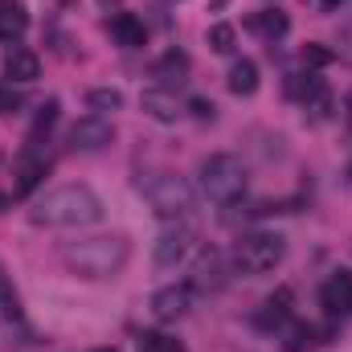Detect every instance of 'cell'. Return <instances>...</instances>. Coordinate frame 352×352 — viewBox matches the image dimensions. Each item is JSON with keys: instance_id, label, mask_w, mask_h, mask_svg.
<instances>
[{"instance_id": "cell-23", "label": "cell", "mask_w": 352, "mask_h": 352, "mask_svg": "<svg viewBox=\"0 0 352 352\" xmlns=\"http://www.w3.org/2000/svg\"><path fill=\"white\" fill-rule=\"evenodd\" d=\"M140 352H184V344H180V340H168V336L148 332V336L140 340Z\"/></svg>"}, {"instance_id": "cell-14", "label": "cell", "mask_w": 352, "mask_h": 352, "mask_svg": "<svg viewBox=\"0 0 352 352\" xmlns=\"http://www.w3.org/2000/svg\"><path fill=\"white\" fill-rule=\"evenodd\" d=\"M250 33H258L263 41H278L287 29H291V21H287V12H278V8H263V12H250Z\"/></svg>"}, {"instance_id": "cell-26", "label": "cell", "mask_w": 352, "mask_h": 352, "mask_svg": "<svg viewBox=\"0 0 352 352\" xmlns=\"http://www.w3.org/2000/svg\"><path fill=\"white\" fill-rule=\"evenodd\" d=\"M192 111H197L201 119H213V102H205V98H197V102H192Z\"/></svg>"}, {"instance_id": "cell-21", "label": "cell", "mask_w": 352, "mask_h": 352, "mask_svg": "<svg viewBox=\"0 0 352 352\" xmlns=\"http://www.w3.org/2000/svg\"><path fill=\"white\" fill-rule=\"evenodd\" d=\"M87 102L102 115V111H119V107H123V94H119V90H90Z\"/></svg>"}, {"instance_id": "cell-19", "label": "cell", "mask_w": 352, "mask_h": 352, "mask_svg": "<svg viewBox=\"0 0 352 352\" xmlns=\"http://www.w3.org/2000/svg\"><path fill=\"white\" fill-rule=\"evenodd\" d=\"M184 74H188V58H184V54H164V58H160V62H156V78H164V87H180V82H184Z\"/></svg>"}, {"instance_id": "cell-13", "label": "cell", "mask_w": 352, "mask_h": 352, "mask_svg": "<svg viewBox=\"0 0 352 352\" xmlns=\"http://www.w3.org/2000/svg\"><path fill=\"white\" fill-rule=\"evenodd\" d=\"M111 37H115L119 45H127V50H140V45L148 41V29H144V21H140L135 12H119V16L111 21Z\"/></svg>"}, {"instance_id": "cell-22", "label": "cell", "mask_w": 352, "mask_h": 352, "mask_svg": "<svg viewBox=\"0 0 352 352\" xmlns=\"http://www.w3.org/2000/svg\"><path fill=\"white\" fill-rule=\"evenodd\" d=\"M234 41H238L234 25H213V29H209V45H213L217 54H230V50H234Z\"/></svg>"}, {"instance_id": "cell-29", "label": "cell", "mask_w": 352, "mask_h": 352, "mask_svg": "<svg viewBox=\"0 0 352 352\" xmlns=\"http://www.w3.org/2000/svg\"><path fill=\"white\" fill-rule=\"evenodd\" d=\"M94 352H115V349H94Z\"/></svg>"}, {"instance_id": "cell-6", "label": "cell", "mask_w": 352, "mask_h": 352, "mask_svg": "<svg viewBox=\"0 0 352 352\" xmlns=\"http://www.w3.org/2000/svg\"><path fill=\"white\" fill-rule=\"evenodd\" d=\"M226 274H230V258L217 254V250H205V254L192 263V278H188V287L201 291V295H213V291L226 287Z\"/></svg>"}, {"instance_id": "cell-1", "label": "cell", "mask_w": 352, "mask_h": 352, "mask_svg": "<svg viewBox=\"0 0 352 352\" xmlns=\"http://www.w3.org/2000/svg\"><path fill=\"white\" fill-rule=\"evenodd\" d=\"M102 217V197L87 184H58L45 197L33 201L29 221L33 226H50V230H82Z\"/></svg>"}, {"instance_id": "cell-15", "label": "cell", "mask_w": 352, "mask_h": 352, "mask_svg": "<svg viewBox=\"0 0 352 352\" xmlns=\"http://www.w3.org/2000/svg\"><path fill=\"white\" fill-rule=\"evenodd\" d=\"M144 111H148L156 123H176V115H180V102H176L173 90L156 87V90H144Z\"/></svg>"}, {"instance_id": "cell-10", "label": "cell", "mask_w": 352, "mask_h": 352, "mask_svg": "<svg viewBox=\"0 0 352 352\" xmlns=\"http://www.w3.org/2000/svg\"><path fill=\"white\" fill-rule=\"evenodd\" d=\"M188 242H192V230H188L184 221L173 226V230H164L160 242H156V266H176L188 254Z\"/></svg>"}, {"instance_id": "cell-4", "label": "cell", "mask_w": 352, "mask_h": 352, "mask_svg": "<svg viewBox=\"0 0 352 352\" xmlns=\"http://www.w3.org/2000/svg\"><path fill=\"white\" fill-rule=\"evenodd\" d=\"M201 192L217 205H234L246 192V164L230 152H217L201 164Z\"/></svg>"}, {"instance_id": "cell-2", "label": "cell", "mask_w": 352, "mask_h": 352, "mask_svg": "<svg viewBox=\"0 0 352 352\" xmlns=\"http://www.w3.org/2000/svg\"><path fill=\"white\" fill-rule=\"evenodd\" d=\"M127 254H131V246L119 234H98V238H82V242L62 246V263L78 278H111L127 266Z\"/></svg>"}, {"instance_id": "cell-16", "label": "cell", "mask_w": 352, "mask_h": 352, "mask_svg": "<svg viewBox=\"0 0 352 352\" xmlns=\"http://www.w3.org/2000/svg\"><path fill=\"white\" fill-rule=\"evenodd\" d=\"M316 344H320V328H316V324H307V320L287 324V332H283V352H311Z\"/></svg>"}, {"instance_id": "cell-9", "label": "cell", "mask_w": 352, "mask_h": 352, "mask_svg": "<svg viewBox=\"0 0 352 352\" xmlns=\"http://www.w3.org/2000/svg\"><path fill=\"white\" fill-rule=\"evenodd\" d=\"M188 303H192V287L188 283H173V287H164V291L152 295V316L160 324H173V320H180L188 311Z\"/></svg>"}, {"instance_id": "cell-11", "label": "cell", "mask_w": 352, "mask_h": 352, "mask_svg": "<svg viewBox=\"0 0 352 352\" xmlns=\"http://www.w3.org/2000/svg\"><path fill=\"white\" fill-rule=\"evenodd\" d=\"M287 320H291V291L283 287V291H274L270 299H263V307H258V316H254V328L274 332V328H287Z\"/></svg>"}, {"instance_id": "cell-27", "label": "cell", "mask_w": 352, "mask_h": 352, "mask_svg": "<svg viewBox=\"0 0 352 352\" xmlns=\"http://www.w3.org/2000/svg\"><path fill=\"white\" fill-rule=\"evenodd\" d=\"M340 54H344V58L352 62V25L344 29V37H340Z\"/></svg>"}, {"instance_id": "cell-12", "label": "cell", "mask_w": 352, "mask_h": 352, "mask_svg": "<svg viewBox=\"0 0 352 352\" xmlns=\"http://www.w3.org/2000/svg\"><path fill=\"white\" fill-rule=\"evenodd\" d=\"M37 74H41L37 54H29V50H21V45H12V50L4 54V78H12V82H33Z\"/></svg>"}, {"instance_id": "cell-18", "label": "cell", "mask_w": 352, "mask_h": 352, "mask_svg": "<svg viewBox=\"0 0 352 352\" xmlns=\"http://www.w3.org/2000/svg\"><path fill=\"white\" fill-rule=\"evenodd\" d=\"M230 90H234V94H254V90H258V66H254L250 58H238V62L230 66Z\"/></svg>"}, {"instance_id": "cell-17", "label": "cell", "mask_w": 352, "mask_h": 352, "mask_svg": "<svg viewBox=\"0 0 352 352\" xmlns=\"http://www.w3.org/2000/svg\"><path fill=\"white\" fill-rule=\"evenodd\" d=\"M25 29H29L25 8H21V4H12V0H0V41H16Z\"/></svg>"}, {"instance_id": "cell-28", "label": "cell", "mask_w": 352, "mask_h": 352, "mask_svg": "<svg viewBox=\"0 0 352 352\" xmlns=\"http://www.w3.org/2000/svg\"><path fill=\"white\" fill-rule=\"evenodd\" d=\"M320 4H324V8H340L344 0H320Z\"/></svg>"}, {"instance_id": "cell-3", "label": "cell", "mask_w": 352, "mask_h": 352, "mask_svg": "<svg viewBox=\"0 0 352 352\" xmlns=\"http://www.w3.org/2000/svg\"><path fill=\"white\" fill-rule=\"evenodd\" d=\"M287 254V238L274 234V230H254V234H242L230 250V270L234 274H266L283 263Z\"/></svg>"}, {"instance_id": "cell-5", "label": "cell", "mask_w": 352, "mask_h": 352, "mask_svg": "<svg viewBox=\"0 0 352 352\" xmlns=\"http://www.w3.org/2000/svg\"><path fill=\"white\" fill-rule=\"evenodd\" d=\"M144 197H148V205H152V213L156 217H164V221H184L188 213H192V188L180 180V176H156V180H148L144 184Z\"/></svg>"}, {"instance_id": "cell-7", "label": "cell", "mask_w": 352, "mask_h": 352, "mask_svg": "<svg viewBox=\"0 0 352 352\" xmlns=\"http://www.w3.org/2000/svg\"><path fill=\"white\" fill-rule=\"evenodd\" d=\"M111 140H115V127L102 115H87V119H78L70 127V148L74 152H102Z\"/></svg>"}, {"instance_id": "cell-20", "label": "cell", "mask_w": 352, "mask_h": 352, "mask_svg": "<svg viewBox=\"0 0 352 352\" xmlns=\"http://www.w3.org/2000/svg\"><path fill=\"white\" fill-rule=\"evenodd\" d=\"M41 176H45V164L41 160H33V156L21 160V168H16V192H33Z\"/></svg>"}, {"instance_id": "cell-25", "label": "cell", "mask_w": 352, "mask_h": 352, "mask_svg": "<svg viewBox=\"0 0 352 352\" xmlns=\"http://www.w3.org/2000/svg\"><path fill=\"white\" fill-rule=\"evenodd\" d=\"M12 107H16V94H12L8 87H0V115H8Z\"/></svg>"}, {"instance_id": "cell-24", "label": "cell", "mask_w": 352, "mask_h": 352, "mask_svg": "<svg viewBox=\"0 0 352 352\" xmlns=\"http://www.w3.org/2000/svg\"><path fill=\"white\" fill-rule=\"evenodd\" d=\"M332 58H336V54L324 50V45H307V50H303V62H307V66H328Z\"/></svg>"}, {"instance_id": "cell-8", "label": "cell", "mask_w": 352, "mask_h": 352, "mask_svg": "<svg viewBox=\"0 0 352 352\" xmlns=\"http://www.w3.org/2000/svg\"><path fill=\"white\" fill-rule=\"evenodd\" d=\"M320 303L328 307V316H336V320H352V270H336V274L324 283Z\"/></svg>"}]
</instances>
